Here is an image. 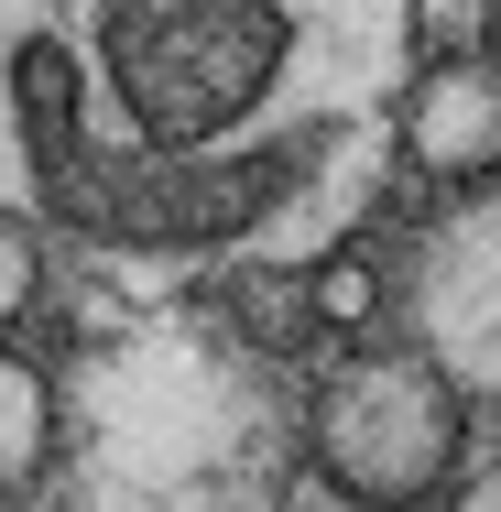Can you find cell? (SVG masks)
Here are the masks:
<instances>
[{
	"label": "cell",
	"instance_id": "6da1fadb",
	"mask_svg": "<svg viewBox=\"0 0 501 512\" xmlns=\"http://www.w3.org/2000/svg\"><path fill=\"white\" fill-rule=\"evenodd\" d=\"M414 0H0V207L109 262H327L382 197Z\"/></svg>",
	"mask_w": 501,
	"mask_h": 512
},
{
	"label": "cell",
	"instance_id": "7a4b0ae2",
	"mask_svg": "<svg viewBox=\"0 0 501 512\" xmlns=\"http://www.w3.org/2000/svg\"><path fill=\"white\" fill-rule=\"evenodd\" d=\"M458 382L403 349V360H338L316 393V469H338L360 502H414L458 458Z\"/></svg>",
	"mask_w": 501,
	"mask_h": 512
},
{
	"label": "cell",
	"instance_id": "3957f363",
	"mask_svg": "<svg viewBox=\"0 0 501 512\" xmlns=\"http://www.w3.org/2000/svg\"><path fill=\"white\" fill-rule=\"evenodd\" d=\"M403 306H414V349L458 393H501V186H469L414 240Z\"/></svg>",
	"mask_w": 501,
	"mask_h": 512
},
{
	"label": "cell",
	"instance_id": "277c9868",
	"mask_svg": "<svg viewBox=\"0 0 501 512\" xmlns=\"http://www.w3.org/2000/svg\"><path fill=\"white\" fill-rule=\"evenodd\" d=\"M403 153L425 175H480L501 153V77L491 66H425L403 88Z\"/></svg>",
	"mask_w": 501,
	"mask_h": 512
},
{
	"label": "cell",
	"instance_id": "5b68a950",
	"mask_svg": "<svg viewBox=\"0 0 501 512\" xmlns=\"http://www.w3.org/2000/svg\"><path fill=\"white\" fill-rule=\"evenodd\" d=\"M44 458H55V382L0 349V491L44 480Z\"/></svg>",
	"mask_w": 501,
	"mask_h": 512
},
{
	"label": "cell",
	"instance_id": "8992f818",
	"mask_svg": "<svg viewBox=\"0 0 501 512\" xmlns=\"http://www.w3.org/2000/svg\"><path fill=\"white\" fill-rule=\"evenodd\" d=\"M371 306H382V284H371L360 262H327V273H316V316H327V327H360Z\"/></svg>",
	"mask_w": 501,
	"mask_h": 512
},
{
	"label": "cell",
	"instance_id": "52a82bcc",
	"mask_svg": "<svg viewBox=\"0 0 501 512\" xmlns=\"http://www.w3.org/2000/svg\"><path fill=\"white\" fill-rule=\"evenodd\" d=\"M22 295H33V218L0 207V327L22 316Z\"/></svg>",
	"mask_w": 501,
	"mask_h": 512
},
{
	"label": "cell",
	"instance_id": "ba28073f",
	"mask_svg": "<svg viewBox=\"0 0 501 512\" xmlns=\"http://www.w3.org/2000/svg\"><path fill=\"white\" fill-rule=\"evenodd\" d=\"M273 512H360V491L338 480V469H316V480H284V502Z\"/></svg>",
	"mask_w": 501,
	"mask_h": 512
},
{
	"label": "cell",
	"instance_id": "9c48e42d",
	"mask_svg": "<svg viewBox=\"0 0 501 512\" xmlns=\"http://www.w3.org/2000/svg\"><path fill=\"white\" fill-rule=\"evenodd\" d=\"M447 512H501V469H480V480H469V491H458Z\"/></svg>",
	"mask_w": 501,
	"mask_h": 512
}]
</instances>
